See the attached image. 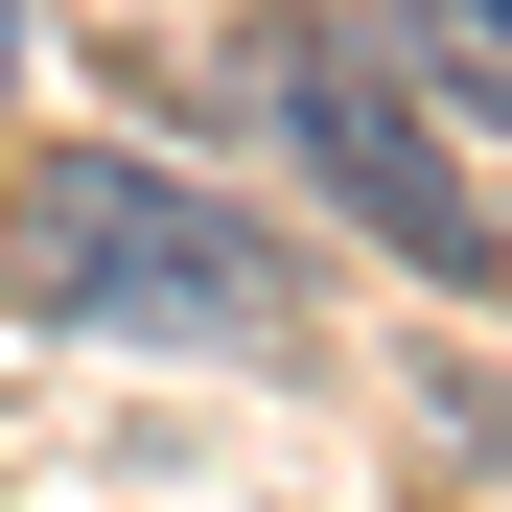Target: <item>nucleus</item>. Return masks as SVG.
Listing matches in <instances>:
<instances>
[{"mask_svg": "<svg viewBox=\"0 0 512 512\" xmlns=\"http://www.w3.org/2000/svg\"><path fill=\"white\" fill-rule=\"evenodd\" d=\"M233 94H256V140H280V163H326V210H350V233H396L419 280H512V233L466 210V163L419 140V70L350 24V0L256 24V47H233Z\"/></svg>", "mask_w": 512, "mask_h": 512, "instance_id": "obj_2", "label": "nucleus"}, {"mask_svg": "<svg viewBox=\"0 0 512 512\" xmlns=\"http://www.w3.org/2000/svg\"><path fill=\"white\" fill-rule=\"evenodd\" d=\"M0 256H24V303H47V326H94V350H303L280 233H256V210H210L187 163H117V140L24 163Z\"/></svg>", "mask_w": 512, "mask_h": 512, "instance_id": "obj_1", "label": "nucleus"}, {"mask_svg": "<svg viewBox=\"0 0 512 512\" xmlns=\"http://www.w3.org/2000/svg\"><path fill=\"white\" fill-rule=\"evenodd\" d=\"M0 70H24V0H0Z\"/></svg>", "mask_w": 512, "mask_h": 512, "instance_id": "obj_4", "label": "nucleus"}, {"mask_svg": "<svg viewBox=\"0 0 512 512\" xmlns=\"http://www.w3.org/2000/svg\"><path fill=\"white\" fill-rule=\"evenodd\" d=\"M350 24L419 70V94H466V117H512V0H350Z\"/></svg>", "mask_w": 512, "mask_h": 512, "instance_id": "obj_3", "label": "nucleus"}]
</instances>
